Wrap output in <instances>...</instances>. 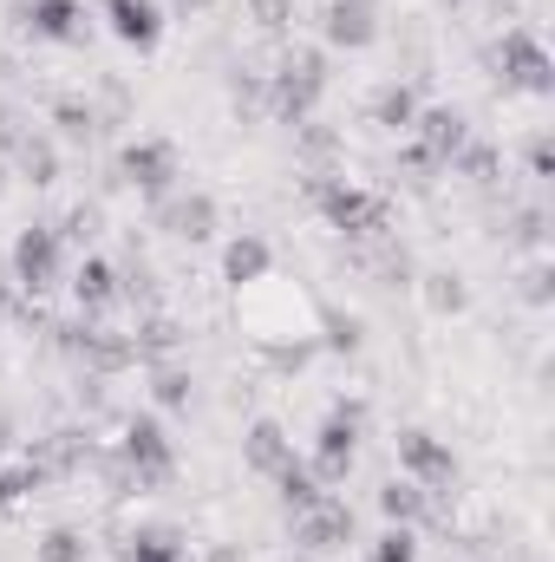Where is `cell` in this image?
<instances>
[{
  "label": "cell",
  "mask_w": 555,
  "mask_h": 562,
  "mask_svg": "<svg viewBox=\"0 0 555 562\" xmlns=\"http://www.w3.org/2000/svg\"><path fill=\"white\" fill-rule=\"evenodd\" d=\"M320 92H327V59L314 46H287L281 72H269V99L262 105H269L275 125H307L314 105H320Z\"/></svg>",
  "instance_id": "obj_1"
},
{
  "label": "cell",
  "mask_w": 555,
  "mask_h": 562,
  "mask_svg": "<svg viewBox=\"0 0 555 562\" xmlns=\"http://www.w3.org/2000/svg\"><path fill=\"white\" fill-rule=\"evenodd\" d=\"M118 464L132 471V491H157L177 477V445L157 419H125V438H118Z\"/></svg>",
  "instance_id": "obj_2"
},
{
  "label": "cell",
  "mask_w": 555,
  "mask_h": 562,
  "mask_svg": "<svg viewBox=\"0 0 555 562\" xmlns=\"http://www.w3.org/2000/svg\"><path fill=\"white\" fill-rule=\"evenodd\" d=\"M307 196H314V210L327 216V229H347V236H380V229H386V203L366 196V190L347 183V177H314Z\"/></svg>",
  "instance_id": "obj_3"
},
{
  "label": "cell",
  "mask_w": 555,
  "mask_h": 562,
  "mask_svg": "<svg viewBox=\"0 0 555 562\" xmlns=\"http://www.w3.org/2000/svg\"><path fill=\"white\" fill-rule=\"evenodd\" d=\"M360 419H366V406L360 400H340L320 431H314V477L320 484H340L347 471H353V458H360Z\"/></svg>",
  "instance_id": "obj_4"
},
{
  "label": "cell",
  "mask_w": 555,
  "mask_h": 562,
  "mask_svg": "<svg viewBox=\"0 0 555 562\" xmlns=\"http://www.w3.org/2000/svg\"><path fill=\"white\" fill-rule=\"evenodd\" d=\"M59 276H66V243H59V229H53V223L20 229V236H13V281H20L26 294H46V288H59Z\"/></svg>",
  "instance_id": "obj_5"
},
{
  "label": "cell",
  "mask_w": 555,
  "mask_h": 562,
  "mask_svg": "<svg viewBox=\"0 0 555 562\" xmlns=\"http://www.w3.org/2000/svg\"><path fill=\"white\" fill-rule=\"evenodd\" d=\"M118 177H125L132 190H144L150 203H163L170 190H183V183H177V177H183V170H177V150H170L163 138L125 144V157H118Z\"/></svg>",
  "instance_id": "obj_6"
},
{
  "label": "cell",
  "mask_w": 555,
  "mask_h": 562,
  "mask_svg": "<svg viewBox=\"0 0 555 562\" xmlns=\"http://www.w3.org/2000/svg\"><path fill=\"white\" fill-rule=\"evenodd\" d=\"M399 471L412 477L418 491H444L457 477V451L438 431H399Z\"/></svg>",
  "instance_id": "obj_7"
},
{
  "label": "cell",
  "mask_w": 555,
  "mask_h": 562,
  "mask_svg": "<svg viewBox=\"0 0 555 562\" xmlns=\"http://www.w3.org/2000/svg\"><path fill=\"white\" fill-rule=\"evenodd\" d=\"M294 543L301 550H314V557H327V550H347L353 543V510L327 491L320 504H307V510H294Z\"/></svg>",
  "instance_id": "obj_8"
},
{
  "label": "cell",
  "mask_w": 555,
  "mask_h": 562,
  "mask_svg": "<svg viewBox=\"0 0 555 562\" xmlns=\"http://www.w3.org/2000/svg\"><path fill=\"white\" fill-rule=\"evenodd\" d=\"M497 66H503V86H517V92H550V86H555L543 40H536V33H523V26H510V33H503Z\"/></svg>",
  "instance_id": "obj_9"
},
{
  "label": "cell",
  "mask_w": 555,
  "mask_h": 562,
  "mask_svg": "<svg viewBox=\"0 0 555 562\" xmlns=\"http://www.w3.org/2000/svg\"><path fill=\"white\" fill-rule=\"evenodd\" d=\"M13 20L33 26V40H53V46L86 40V7L79 0H13Z\"/></svg>",
  "instance_id": "obj_10"
},
{
  "label": "cell",
  "mask_w": 555,
  "mask_h": 562,
  "mask_svg": "<svg viewBox=\"0 0 555 562\" xmlns=\"http://www.w3.org/2000/svg\"><path fill=\"white\" fill-rule=\"evenodd\" d=\"M157 223H163L170 236H183V243H209V236H216V196H209V190H170V196L157 203Z\"/></svg>",
  "instance_id": "obj_11"
},
{
  "label": "cell",
  "mask_w": 555,
  "mask_h": 562,
  "mask_svg": "<svg viewBox=\"0 0 555 562\" xmlns=\"http://www.w3.org/2000/svg\"><path fill=\"white\" fill-rule=\"evenodd\" d=\"M464 138H471V125H464V112H451V105L418 112V125H412V144L438 164V170H451V157H457V144Z\"/></svg>",
  "instance_id": "obj_12"
},
{
  "label": "cell",
  "mask_w": 555,
  "mask_h": 562,
  "mask_svg": "<svg viewBox=\"0 0 555 562\" xmlns=\"http://www.w3.org/2000/svg\"><path fill=\"white\" fill-rule=\"evenodd\" d=\"M320 33H327V46H347V53L373 46V40H380V26H373V0H327Z\"/></svg>",
  "instance_id": "obj_13"
},
{
  "label": "cell",
  "mask_w": 555,
  "mask_h": 562,
  "mask_svg": "<svg viewBox=\"0 0 555 562\" xmlns=\"http://www.w3.org/2000/svg\"><path fill=\"white\" fill-rule=\"evenodd\" d=\"M242 464H249L256 477H275L281 464H294V438H287L275 419H256L242 431Z\"/></svg>",
  "instance_id": "obj_14"
},
{
  "label": "cell",
  "mask_w": 555,
  "mask_h": 562,
  "mask_svg": "<svg viewBox=\"0 0 555 562\" xmlns=\"http://www.w3.org/2000/svg\"><path fill=\"white\" fill-rule=\"evenodd\" d=\"M105 13H112V33H118L125 46H138V53H150V46L163 40L157 0H105Z\"/></svg>",
  "instance_id": "obj_15"
},
{
  "label": "cell",
  "mask_w": 555,
  "mask_h": 562,
  "mask_svg": "<svg viewBox=\"0 0 555 562\" xmlns=\"http://www.w3.org/2000/svg\"><path fill=\"white\" fill-rule=\"evenodd\" d=\"M269 262H275V256H269V243L242 229V236H229V249H223V281L249 288V281H262V276H269Z\"/></svg>",
  "instance_id": "obj_16"
},
{
  "label": "cell",
  "mask_w": 555,
  "mask_h": 562,
  "mask_svg": "<svg viewBox=\"0 0 555 562\" xmlns=\"http://www.w3.org/2000/svg\"><path fill=\"white\" fill-rule=\"evenodd\" d=\"M72 301H79L86 314L112 307V301H118V269H112L105 256H86V262H79V276H72Z\"/></svg>",
  "instance_id": "obj_17"
},
{
  "label": "cell",
  "mask_w": 555,
  "mask_h": 562,
  "mask_svg": "<svg viewBox=\"0 0 555 562\" xmlns=\"http://www.w3.org/2000/svg\"><path fill=\"white\" fill-rule=\"evenodd\" d=\"M380 510H386V524L418 530V524L431 517V491H418L412 477H393V484H380Z\"/></svg>",
  "instance_id": "obj_18"
},
{
  "label": "cell",
  "mask_w": 555,
  "mask_h": 562,
  "mask_svg": "<svg viewBox=\"0 0 555 562\" xmlns=\"http://www.w3.org/2000/svg\"><path fill=\"white\" fill-rule=\"evenodd\" d=\"M366 112H373V125H380V132H406V138H412V125H418V92L393 79V86H380V92H373V105H366Z\"/></svg>",
  "instance_id": "obj_19"
},
{
  "label": "cell",
  "mask_w": 555,
  "mask_h": 562,
  "mask_svg": "<svg viewBox=\"0 0 555 562\" xmlns=\"http://www.w3.org/2000/svg\"><path fill=\"white\" fill-rule=\"evenodd\" d=\"M13 170H20L26 183H39V190H46V183H59V144L39 138V132H26V144L13 150Z\"/></svg>",
  "instance_id": "obj_20"
},
{
  "label": "cell",
  "mask_w": 555,
  "mask_h": 562,
  "mask_svg": "<svg viewBox=\"0 0 555 562\" xmlns=\"http://www.w3.org/2000/svg\"><path fill=\"white\" fill-rule=\"evenodd\" d=\"M275 484H281V504H287V510H307V504H320V497H327V484H320L314 471H301V464H281Z\"/></svg>",
  "instance_id": "obj_21"
},
{
  "label": "cell",
  "mask_w": 555,
  "mask_h": 562,
  "mask_svg": "<svg viewBox=\"0 0 555 562\" xmlns=\"http://www.w3.org/2000/svg\"><path fill=\"white\" fill-rule=\"evenodd\" d=\"M53 125H59L66 144H86L92 132H99V112H92L86 99H59V105H53Z\"/></svg>",
  "instance_id": "obj_22"
},
{
  "label": "cell",
  "mask_w": 555,
  "mask_h": 562,
  "mask_svg": "<svg viewBox=\"0 0 555 562\" xmlns=\"http://www.w3.org/2000/svg\"><path fill=\"white\" fill-rule=\"evenodd\" d=\"M471 294H464V276H451V269H438V276H424V307L431 314H457Z\"/></svg>",
  "instance_id": "obj_23"
},
{
  "label": "cell",
  "mask_w": 555,
  "mask_h": 562,
  "mask_svg": "<svg viewBox=\"0 0 555 562\" xmlns=\"http://www.w3.org/2000/svg\"><path fill=\"white\" fill-rule=\"evenodd\" d=\"M150 393H157V406L183 413V406H190V373H183V367H150Z\"/></svg>",
  "instance_id": "obj_24"
},
{
  "label": "cell",
  "mask_w": 555,
  "mask_h": 562,
  "mask_svg": "<svg viewBox=\"0 0 555 562\" xmlns=\"http://www.w3.org/2000/svg\"><path fill=\"white\" fill-rule=\"evenodd\" d=\"M33 562H86V537L59 524V530H46V537H39V557H33Z\"/></svg>",
  "instance_id": "obj_25"
},
{
  "label": "cell",
  "mask_w": 555,
  "mask_h": 562,
  "mask_svg": "<svg viewBox=\"0 0 555 562\" xmlns=\"http://www.w3.org/2000/svg\"><path fill=\"white\" fill-rule=\"evenodd\" d=\"M125 562H183V543L170 537V530H144L138 543H132V557Z\"/></svg>",
  "instance_id": "obj_26"
},
{
  "label": "cell",
  "mask_w": 555,
  "mask_h": 562,
  "mask_svg": "<svg viewBox=\"0 0 555 562\" xmlns=\"http://www.w3.org/2000/svg\"><path fill=\"white\" fill-rule=\"evenodd\" d=\"M366 562H418V537L393 524V530H386V537H380V543L366 550Z\"/></svg>",
  "instance_id": "obj_27"
},
{
  "label": "cell",
  "mask_w": 555,
  "mask_h": 562,
  "mask_svg": "<svg viewBox=\"0 0 555 562\" xmlns=\"http://www.w3.org/2000/svg\"><path fill=\"white\" fill-rule=\"evenodd\" d=\"M99 223H105V210H99V203H79V210H66L59 243H92V236H99Z\"/></svg>",
  "instance_id": "obj_28"
},
{
  "label": "cell",
  "mask_w": 555,
  "mask_h": 562,
  "mask_svg": "<svg viewBox=\"0 0 555 562\" xmlns=\"http://www.w3.org/2000/svg\"><path fill=\"white\" fill-rule=\"evenodd\" d=\"M327 347L353 353V347H360V321H353V314H327Z\"/></svg>",
  "instance_id": "obj_29"
},
{
  "label": "cell",
  "mask_w": 555,
  "mask_h": 562,
  "mask_svg": "<svg viewBox=\"0 0 555 562\" xmlns=\"http://www.w3.org/2000/svg\"><path fill=\"white\" fill-rule=\"evenodd\" d=\"M26 132H33V125H26V119H20L13 105H0V150H7V157H13V150L26 144Z\"/></svg>",
  "instance_id": "obj_30"
},
{
  "label": "cell",
  "mask_w": 555,
  "mask_h": 562,
  "mask_svg": "<svg viewBox=\"0 0 555 562\" xmlns=\"http://www.w3.org/2000/svg\"><path fill=\"white\" fill-rule=\"evenodd\" d=\"M523 281H530V288H523L530 301H550V269H530V276H523Z\"/></svg>",
  "instance_id": "obj_31"
},
{
  "label": "cell",
  "mask_w": 555,
  "mask_h": 562,
  "mask_svg": "<svg viewBox=\"0 0 555 562\" xmlns=\"http://www.w3.org/2000/svg\"><path fill=\"white\" fill-rule=\"evenodd\" d=\"M256 13H262V26H281L287 20V0H256Z\"/></svg>",
  "instance_id": "obj_32"
},
{
  "label": "cell",
  "mask_w": 555,
  "mask_h": 562,
  "mask_svg": "<svg viewBox=\"0 0 555 562\" xmlns=\"http://www.w3.org/2000/svg\"><path fill=\"white\" fill-rule=\"evenodd\" d=\"M216 0H177V13H209Z\"/></svg>",
  "instance_id": "obj_33"
},
{
  "label": "cell",
  "mask_w": 555,
  "mask_h": 562,
  "mask_svg": "<svg viewBox=\"0 0 555 562\" xmlns=\"http://www.w3.org/2000/svg\"><path fill=\"white\" fill-rule=\"evenodd\" d=\"M7 451H13V425L0 419V458H7Z\"/></svg>",
  "instance_id": "obj_34"
},
{
  "label": "cell",
  "mask_w": 555,
  "mask_h": 562,
  "mask_svg": "<svg viewBox=\"0 0 555 562\" xmlns=\"http://www.w3.org/2000/svg\"><path fill=\"white\" fill-rule=\"evenodd\" d=\"M0 196H7V157H0Z\"/></svg>",
  "instance_id": "obj_35"
}]
</instances>
